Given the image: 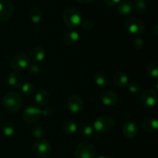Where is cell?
Wrapping results in <instances>:
<instances>
[{
    "instance_id": "17",
    "label": "cell",
    "mask_w": 158,
    "mask_h": 158,
    "mask_svg": "<svg viewBox=\"0 0 158 158\" xmlns=\"http://www.w3.org/2000/svg\"><path fill=\"white\" fill-rule=\"evenodd\" d=\"M8 83L13 88H19L23 84V77L17 71H12L8 76Z\"/></svg>"
},
{
    "instance_id": "10",
    "label": "cell",
    "mask_w": 158,
    "mask_h": 158,
    "mask_svg": "<svg viewBox=\"0 0 158 158\" xmlns=\"http://www.w3.org/2000/svg\"><path fill=\"white\" fill-rule=\"evenodd\" d=\"M14 6L9 0H0V21H6L12 17Z\"/></svg>"
},
{
    "instance_id": "16",
    "label": "cell",
    "mask_w": 158,
    "mask_h": 158,
    "mask_svg": "<svg viewBox=\"0 0 158 158\" xmlns=\"http://www.w3.org/2000/svg\"><path fill=\"white\" fill-rule=\"evenodd\" d=\"M141 128L148 133H155L158 129V121L156 119H147L141 123Z\"/></svg>"
},
{
    "instance_id": "3",
    "label": "cell",
    "mask_w": 158,
    "mask_h": 158,
    "mask_svg": "<svg viewBox=\"0 0 158 158\" xmlns=\"http://www.w3.org/2000/svg\"><path fill=\"white\" fill-rule=\"evenodd\" d=\"M97 150L89 142H82L77 146L75 151L76 158H96Z\"/></svg>"
},
{
    "instance_id": "35",
    "label": "cell",
    "mask_w": 158,
    "mask_h": 158,
    "mask_svg": "<svg viewBox=\"0 0 158 158\" xmlns=\"http://www.w3.org/2000/svg\"><path fill=\"white\" fill-rule=\"evenodd\" d=\"M105 3L109 6H115L121 2V0H104Z\"/></svg>"
},
{
    "instance_id": "24",
    "label": "cell",
    "mask_w": 158,
    "mask_h": 158,
    "mask_svg": "<svg viewBox=\"0 0 158 158\" xmlns=\"http://www.w3.org/2000/svg\"><path fill=\"white\" fill-rule=\"evenodd\" d=\"M133 10L137 13H143L147 9V2L144 0H134L132 2Z\"/></svg>"
},
{
    "instance_id": "4",
    "label": "cell",
    "mask_w": 158,
    "mask_h": 158,
    "mask_svg": "<svg viewBox=\"0 0 158 158\" xmlns=\"http://www.w3.org/2000/svg\"><path fill=\"white\" fill-rule=\"evenodd\" d=\"M115 122L111 117L107 116L97 118L94 124V129L100 133H105L110 131L114 128Z\"/></svg>"
},
{
    "instance_id": "31",
    "label": "cell",
    "mask_w": 158,
    "mask_h": 158,
    "mask_svg": "<svg viewBox=\"0 0 158 158\" xmlns=\"http://www.w3.org/2000/svg\"><path fill=\"white\" fill-rule=\"evenodd\" d=\"M29 71H30L31 74H33V75H38V74H40V73H41V68H40V65L37 64H32L29 65Z\"/></svg>"
},
{
    "instance_id": "7",
    "label": "cell",
    "mask_w": 158,
    "mask_h": 158,
    "mask_svg": "<svg viewBox=\"0 0 158 158\" xmlns=\"http://www.w3.org/2000/svg\"><path fill=\"white\" fill-rule=\"evenodd\" d=\"M10 65L16 71L25 70L29 66V58L25 54H17L10 60Z\"/></svg>"
},
{
    "instance_id": "20",
    "label": "cell",
    "mask_w": 158,
    "mask_h": 158,
    "mask_svg": "<svg viewBox=\"0 0 158 158\" xmlns=\"http://www.w3.org/2000/svg\"><path fill=\"white\" fill-rule=\"evenodd\" d=\"M118 12L122 15H127L133 11L132 2L129 0H123L119 3Z\"/></svg>"
},
{
    "instance_id": "27",
    "label": "cell",
    "mask_w": 158,
    "mask_h": 158,
    "mask_svg": "<svg viewBox=\"0 0 158 158\" xmlns=\"http://www.w3.org/2000/svg\"><path fill=\"white\" fill-rule=\"evenodd\" d=\"M147 71L148 74L154 77H157L158 76V64L157 62H151L147 66Z\"/></svg>"
},
{
    "instance_id": "36",
    "label": "cell",
    "mask_w": 158,
    "mask_h": 158,
    "mask_svg": "<svg viewBox=\"0 0 158 158\" xmlns=\"http://www.w3.org/2000/svg\"><path fill=\"white\" fill-rule=\"evenodd\" d=\"M152 33H153V34H154V36H156V37H157V36L158 35V26H157V25H155V26H154V27L153 28Z\"/></svg>"
},
{
    "instance_id": "2",
    "label": "cell",
    "mask_w": 158,
    "mask_h": 158,
    "mask_svg": "<svg viewBox=\"0 0 158 158\" xmlns=\"http://www.w3.org/2000/svg\"><path fill=\"white\" fill-rule=\"evenodd\" d=\"M2 104L4 108L8 112H15L21 108V105L23 104V99L19 93L10 91V92L6 93L4 95Z\"/></svg>"
},
{
    "instance_id": "18",
    "label": "cell",
    "mask_w": 158,
    "mask_h": 158,
    "mask_svg": "<svg viewBox=\"0 0 158 158\" xmlns=\"http://www.w3.org/2000/svg\"><path fill=\"white\" fill-rule=\"evenodd\" d=\"M29 56L33 61L40 62L43 61L46 57V52H45V50L41 46H35L30 51Z\"/></svg>"
},
{
    "instance_id": "26",
    "label": "cell",
    "mask_w": 158,
    "mask_h": 158,
    "mask_svg": "<svg viewBox=\"0 0 158 158\" xmlns=\"http://www.w3.org/2000/svg\"><path fill=\"white\" fill-rule=\"evenodd\" d=\"M34 86L32 83L30 82H26V83L23 84L21 86V91L22 93L24 94L25 96H30L33 94L34 92Z\"/></svg>"
},
{
    "instance_id": "1",
    "label": "cell",
    "mask_w": 158,
    "mask_h": 158,
    "mask_svg": "<svg viewBox=\"0 0 158 158\" xmlns=\"http://www.w3.org/2000/svg\"><path fill=\"white\" fill-rule=\"evenodd\" d=\"M63 20L65 25L72 29L78 28L83 22L81 13L75 7L66 8L63 12Z\"/></svg>"
},
{
    "instance_id": "29",
    "label": "cell",
    "mask_w": 158,
    "mask_h": 158,
    "mask_svg": "<svg viewBox=\"0 0 158 158\" xmlns=\"http://www.w3.org/2000/svg\"><path fill=\"white\" fill-rule=\"evenodd\" d=\"M32 133L34 137L37 138V139H41L44 136V129H43V127L42 125H35L32 128Z\"/></svg>"
},
{
    "instance_id": "9",
    "label": "cell",
    "mask_w": 158,
    "mask_h": 158,
    "mask_svg": "<svg viewBox=\"0 0 158 158\" xmlns=\"http://www.w3.org/2000/svg\"><path fill=\"white\" fill-rule=\"evenodd\" d=\"M140 102L146 107L154 106L157 102V94L155 90L152 88L145 89L141 94Z\"/></svg>"
},
{
    "instance_id": "8",
    "label": "cell",
    "mask_w": 158,
    "mask_h": 158,
    "mask_svg": "<svg viewBox=\"0 0 158 158\" xmlns=\"http://www.w3.org/2000/svg\"><path fill=\"white\" fill-rule=\"evenodd\" d=\"M42 110L36 106H29L24 110L23 119L27 123H33L40 119Z\"/></svg>"
},
{
    "instance_id": "34",
    "label": "cell",
    "mask_w": 158,
    "mask_h": 158,
    "mask_svg": "<svg viewBox=\"0 0 158 158\" xmlns=\"http://www.w3.org/2000/svg\"><path fill=\"white\" fill-rule=\"evenodd\" d=\"M52 113H53V108L52 107H47L42 110V115L44 116H52Z\"/></svg>"
},
{
    "instance_id": "32",
    "label": "cell",
    "mask_w": 158,
    "mask_h": 158,
    "mask_svg": "<svg viewBox=\"0 0 158 158\" xmlns=\"http://www.w3.org/2000/svg\"><path fill=\"white\" fill-rule=\"evenodd\" d=\"M133 46L135 50H140L143 46V41L140 37H137L133 40Z\"/></svg>"
},
{
    "instance_id": "11",
    "label": "cell",
    "mask_w": 158,
    "mask_h": 158,
    "mask_svg": "<svg viewBox=\"0 0 158 158\" xmlns=\"http://www.w3.org/2000/svg\"><path fill=\"white\" fill-rule=\"evenodd\" d=\"M67 105L69 111L73 113H79L83 111L84 107V102L80 96L77 94H73L69 96L67 100Z\"/></svg>"
},
{
    "instance_id": "38",
    "label": "cell",
    "mask_w": 158,
    "mask_h": 158,
    "mask_svg": "<svg viewBox=\"0 0 158 158\" xmlns=\"http://www.w3.org/2000/svg\"><path fill=\"white\" fill-rule=\"evenodd\" d=\"M157 85H158V81L157 80H156L154 82V86L155 87V89H154V90H155V91H157V90L158 89V87L157 86Z\"/></svg>"
},
{
    "instance_id": "28",
    "label": "cell",
    "mask_w": 158,
    "mask_h": 158,
    "mask_svg": "<svg viewBox=\"0 0 158 158\" xmlns=\"http://www.w3.org/2000/svg\"><path fill=\"white\" fill-rule=\"evenodd\" d=\"M80 133L83 136H89L94 133V129H93L92 126H90L89 125H87V124H81L80 126Z\"/></svg>"
},
{
    "instance_id": "15",
    "label": "cell",
    "mask_w": 158,
    "mask_h": 158,
    "mask_svg": "<svg viewBox=\"0 0 158 158\" xmlns=\"http://www.w3.org/2000/svg\"><path fill=\"white\" fill-rule=\"evenodd\" d=\"M114 85L119 88H124L127 85H128L129 82V77L127 75L126 73L123 71H117L114 74L113 77Z\"/></svg>"
},
{
    "instance_id": "39",
    "label": "cell",
    "mask_w": 158,
    "mask_h": 158,
    "mask_svg": "<svg viewBox=\"0 0 158 158\" xmlns=\"http://www.w3.org/2000/svg\"><path fill=\"white\" fill-rule=\"evenodd\" d=\"M97 158H112V157H111V156H107V155H104V156H98Z\"/></svg>"
},
{
    "instance_id": "37",
    "label": "cell",
    "mask_w": 158,
    "mask_h": 158,
    "mask_svg": "<svg viewBox=\"0 0 158 158\" xmlns=\"http://www.w3.org/2000/svg\"><path fill=\"white\" fill-rule=\"evenodd\" d=\"M77 2H78L79 3H81V4H88V3L93 2V0H76Z\"/></svg>"
},
{
    "instance_id": "6",
    "label": "cell",
    "mask_w": 158,
    "mask_h": 158,
    "mask_svg": "<svg viewBox=\"0 0 158 158\" xmlns=\"http://www.w3.org/2000/svg\"><path fill=\"white\" fill-rule=\"evenodd\" d=\"M33 148L35 154L42 158L48 157L51 154V151H52L49 142L43 139H37L34 143Z\"/></svg>"
},
{
    "instance_id": "25",
    "label": "cell",
    "mask_w": 158,
    "mask_h": 158,
    "mask_svg": "<svg viewBox=\"0 0 158 158\" xmlns=\"http://www.w3.org/2000/svg\"><path fill=\"white\" fill-rule=\"evenodd\" d=\"M1 129L3 134L6 136H13L15 133V126H14L11 122H4V123L2 125Z\"/></svg>"
},
{
    "instance_id": "5",
    "label": "cell",
    "mask_w": 158,
    "mask_h": 158,
    "mask_svg": "<svg viewBox=\"0 0 158 158\" xmlns=\"http://www.w3.org/2000/svg\"><path fill=\"white\" fill-rule=\"evenodd\" d=\"M124 26L127 31L136 36H140L144 31V23L140 19L131 17L127 19L124 23Z\"/></svg>"
},
{
    "instance_id": "22",
    "label": "cell",
    "mask_w": 158,
    "mask_h": 158,
    "mask_svg": "<svg viewBox=\"0 0 158 158\" xmlns=\"http://www.w3.org/2000/svg\"><path fill=\"white\" fill-rule=\"evenodd\" d=\"M94 81L96 85L100 87H104L109 83L108 76L103 72H97L94 74Z\"/></svg>"
},
{
    "instance_id": "30",
    "label": "cell",
    "mask_w": 158,
    "mask_h": 158,
    "mask_svg": "<svg viewBox=\"0 0 158 158\" xmlns=\"http://www.w3.org/2000/svg\"><path fill=\"white\" fill-rule=\"evenodd\" d=\"M128 89H129L130 92L135 94V93H138L141 90V87H140V84L134 81L131 82L130 85H128Z\"/></svg>"
},
{
    "instance_id": "12",
    "label": "cell",
    "mask_w": 158,
    "mask_h": 158,
    "mask_svg": "<svg viewBox=\"0 0 158 158\" xmlns=\"http://www.w3.org/2000/svg\"><path fill=\"white\" fill-rule=\"evenodd\" d=\"M100 100L103 105L106 106H114L117 105L118 102V97L116 93L110 90H106L103 91L100 94Z\"/></svg>"
},
{
    "instance_id": "40",
    "label": "cell",
    "mask_w": 158,
    "mask_h": 158,
    "mask_svg": "<svg viewBox=\"0 0 158 158\" xmlns=\"http://www.w3.org/2000/svg\"><path fill=\"white\" fill-rule=\"evenodd\" d=\"M144 1H146V2H148V1H149V0H144Z\"/></svg>"
},
{
    "instance_id": "33",
    "label": "cell",
    "mask_w": 158,
    "mask_h": 158,
    "mask_svg": "<svg viewBox=\"0 0 158 158\" xmlns=\"http://www.w3.org/2000/svg\"><path fill=\"white\" fill-rule=\"evenodd\" d=\"M81 25L83 26V27L87 31H91L94 28V23L89 20H84V21H83L82 22Z\"/></svg>"
},
{
    "instance_id": "23",
    "label": "cell",
    "mask_w": 158,
    "mask_h": 158,
    "mask_svg": "<svg viewBox=\"0 0 158 158\" xmlns=\"http://www.w3.org/2000/svg\"><path fill=\"white\" fill-rule=\"evenodd\" d=\"M63 131L67 135H73L77 132V124L73 119H68L63 124Z\"/></svg>"
},
{
    "instance_id": "21",
    "label": "cell",
    "mask_w": 158,
    "mask_h": 158,
    "mask_svg": "<svg viewBox=\"0 0 158 158\" xmlns=\"http://www.w3.org/2000/svg\"><path fill=\"white\" fill-rule=\"evenodd\" d=\"M35 99L37 104L43 106L49 103L50 95H49V93L46 90H40L35 95Z\"/></svg>"
},
{
    "instance_id": "14",
    "label": "cell",
    "mask_w": 158,
    "mask_h": 158,
    "mask_svg": "<svg viewBox=\"0 0 158 158\" xmlns=\"http://www.w3.org/2000/svg\"><path fill=\"white\" fill-rule=\"evenodd\" d=\"M80 39V33L75 29H70L64 33L63 37V43L68 46L76 44Z\"/></svg>"
},
{
    "instance_id": "13",
    "label": "cell",
    "mask_w": 158,
    "mask_h": 158,
    "mask_svg": "<svg viewBox=\"0 0 158 158\" xmlns=\"http://www.w3.org/2000/svg\"><path fill=\"white\" fill-rule=\"evenodd\" d=\"M122 133H123V136L127 138H134L137 136V133H138V126L137 124L135 122L133 121H128L126 122L123 125L122 128Z\"/></svg>"
},
{
    "instance_id": "19",
    "label": "cell",
    "mask_w": 158,
    "mask_h": 158,
    "mask_svg": "<svg viewBox=\"0 0 158 158\" xmlns=\"http://www.w3.org/2000/svg\"><path fill=\"white\" fill-rule=\"evenodd\" d=\"M28 16L33 23H40L43 20V14L41 9L37 7H32L28 12Z\"/></svg>"
}]
</instances>
